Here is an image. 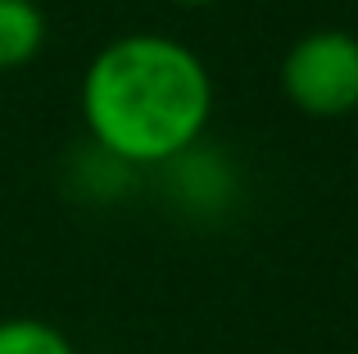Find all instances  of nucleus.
I'll return each instance as SVG.
<instances>
[{
    "label": "nucleus",
    "mask_w": 358,
    "mask_h": 354,
    "mask_svg": "<svg viewBox=\"0 0 358 354\" xmlns=\"http://www.w3.org/2000/svg\"><path fill=\"white\" fill-rule=\"evenodd\" d=\"M213 118V73L168 32H122L82 73L87 136L118 164L159 169L204 136Z\"/></svg>",
    "instance_id": "1"
},
{
    "label": "nucleus",
    "mask_w": 358,
    "mask_h": 354,
    "mask_svg": "<svg viewBox=\"0 0 358 354\" xmlns=\"http://www.w3.org/2000/svg\"><path fill=\"white\" fill-rule=\"evenodd\" d=\"M281 91L308 118H345L358 109V36L345 27L304 32L281 59Z\"/></svg>",
    "instance_id": "2"
},
{
    "label": "nucleus",
    "mask_w": 358,
    "mask_h": 354,
    "mask_svg": "<svg viewBox=\"0 0 358 354\" xmlns=\"http://www.w3.org/2000/svg\"><path fill=\"white\" fill-rule=\"evenodd\" d=\"M45 45V14L32 0H0V73L32 64Z\"/></svg>",
    "instance_id": "3"
},
{
    "label": "nucleus",
    "mask_w": 358,
    "mask_h": 354,
    "mask_svg": "<svg viewBox=\"0 0 358 354\" xmlns=\"http://www.w3.org/2000/svg\"><path fill=\"white\" fill-rule=\"evenodd\" d=\"M0 354H78V346L55 323L0 318Z\"/></svg>",
    "instance_id": "4"
},
{
    "label": "nucleus",
    "mask_w": 358,
    "mask_h": 354,
    "mask_svg": "<svg viewBox=\"0 0 358 354\" xmlns=\"http://www.w3.org/2000/svg\"><path fill=\"white\" fill-rule=\"evenodd\" d=\"M173 5H182V9H204V5H218V0H173Z\"/></svg>",
    "instance_id": "5"
}]
</instances>
